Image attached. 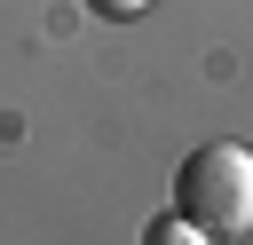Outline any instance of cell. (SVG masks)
Here are the masks:
<instances>
[{
  "label": "cell",
  "instance_id": "cell-1",
  "mask_svg": "<svg viewBox=\"0 0 253 245\" xmlns=\"http://www.w3.org/2000/svg\"><path fill=\"white\" fill-rule=\"evenodd\" d=\"M174 213L206 237H245L253 229V150L245 142H198L174 166Z\"/></svg>",
  "mask_w": 253,
  "mask_h": 245
},
{
  "label": "cell",
  "instance_id": "cell-3",
  "mask_svg": "<svg viewBox=\"0 0 253 245\" xmlns=\"http://www.w3.org/2000/svg\"><path fill=\"white\" fill-rule=\"evenodd\" d=\"M79 8H87V16H103V24H134L150 0H79Z\"/></svg>",
  "mask_w": 253,
  "mask_h": 245
},
{
  "label": "cell",
  "instance_id": "cell-2",
  "mask_svg": "<svg viewBox=\"0 0 253 245\" xmlns=\"http://www.w3.org/2000/svg\"><path fill=\"white\" fill-rule=\"evenodd\" d=\"M142 245H213V237H206V229H190V221L166 205L158 221H142Z\"/></svg>",
  "mask_w": 253,
  "mask_h": 245
}]
</instances>
